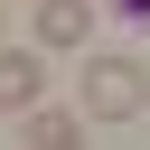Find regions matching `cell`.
Listing matches in <instances>:
<instances>
[{
	"label": "cell",
	"mask_w": 150,
	"mask_h": 150,
	"mask_svg": "<svg viewBox=\"0 0 150 150\" xmlns=\"http://www.w3.org/2000/svg\"><path fill=\"white\" fill-rule=\"evenodd\" d=\"M47 94V56L38 47H0V112H38Z\"/></svg>",
	"instance_id": "cell-2"
},
{
	"label": "cell",
	"mask_w": 150,
	"mask_h": 150,
	"mask_svg": "<svg viewBox=\"0 0 150 150\" xmlns=\"http://www.w3.org/2000/svg\"><path fill=\"white\" fill-rule=\"evenodd\" d=\"M0 28H9V9H0Z\"/></svg>",
	"instance_id": "cell-7"
},
{
	"label": "cell",
	"mask_w": 150,
	"mask_h": 150,
	"mask_svg": "<svg viewBox=\"0 0 150 150\" xmlns=\"http://www.w3.org/2000/svg\"><path fill=\"white\" fill-rule=\"evenodd\" d=\"M66 141H84V112H28V150H66Z\"/></svg>",
	"instance_id": "cell-4"
},
{
	"label": "cell",
	"mask_w": 150,
	"mask_h": 150,
	"mask_svg": "<svg viewBox=\"0 0 150 150\" xmlns=\"http://www.w3.org/2000/svg\"><path fill=\"white\" fill-rule=\"evenodd\" d=\"M94 0H38V47H84Z\"/></svg>",
	"instance_id": "cell-3"
},
{
	"label": "cell",
	"mask_w": 150,
	"mask_h": 150,
	"mask_svg": "<svg viewBox=\"0 0 150 150\" xmlns=\"http://www.w3.org/2000/svg\"><path fill=\"white\" fill-rule=\"evenodd\" d=\"M112 9H122V19H131V28H150V0H112Z\"/></svg>",
	"instance_id": "cell-5"
},
{
	"label": "cell",
	"mask_w": 150,
	"mask_h": 150,
	"mask_svg": "<svg viewBox=\"0 0 150 150\" xmlns=\"http://www.w3.org/2000/svg\"><path fill=\"white\" fill-rule=\"evenodd\" d=\"M75 112H84V122H141V112H150V66H131V56H84Z\"/></svg>",
	"instance_id": "cell-1"
},
{
	"label": "cell",
	"mask_w": 150,
	"mask_h": 150,
	"mask_svg": "<svg viewBox=\"0 0 150 150\" xmlns=\"http://www.w3.org/2000/svg\"><path fill=\"white\" fill-rule=\"evenodd\" d=\"M66 150H84V141H66Z\"/></svg>",
	"instance_id": "cell-6"
}]
</instances>
